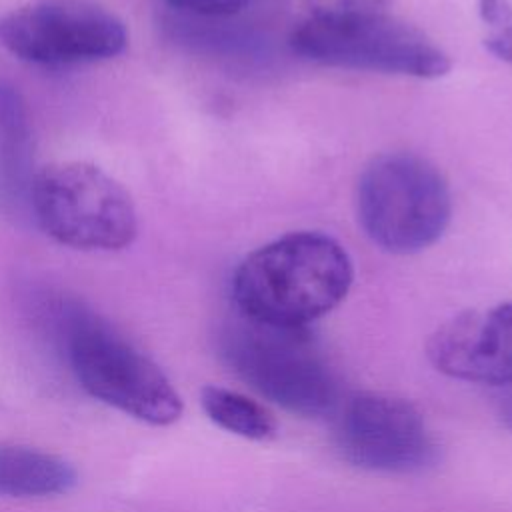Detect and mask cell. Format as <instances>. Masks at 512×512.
<instances>
[{
	"mask_svg": "<svg viewBox=\"0 0 512 512\" xmlns=\"http://www.w3.org/2000/svg\"><path fill=\"white\" fill-rule=\"evenodd\" d=\"M354 266L346 248L322 232H290L250 252L232 276L242 318L308 328L348 294Z\"/></svg>",
	"mask_w": 512,
	"mask_h": 512,
	"instance_id": "6da1fadb",
	"label": "cell"
},
{
	"mask_svg": "<svg viewBox=\"0 0 512 512\" xmlns=\"http://www.w3.org/2000/svg\"><path fill=\"white\" fill-rule=\"evenodd\" d=\"M54 326L72 374L90 396L154 426L180 418L182 400L168 376L102 316L60 300Z\"/></svg>",
	"mask_w": 512,
	"mask_h": 512,
	"instance_id": "7a4b0ae2",
	"label": "cell"
},
{
	"mask_svg": "<svg viewBox=\"0 0 512 512\" xmlns=\"http://www.w3.org/2000/svg\"><path fill=\"white\" fill-rule=\"evenodd\" d=\"M356 214L376 246L392 254H416L446 232L452 194L426 158L388 152L364 166L356 184Z\"/></svg>",
	"mask_w": 512,
	"mask_h": 512,
	"instance_id": "3957f363",
	"label": "cell"
},
{
	"mask_svg": "<svg viewBox=\"0 0 512 512\" xmlns=\"http://www.w3.org/2000/svg\"><path fill=\"white\" fill-rule=\"evenodd\" d=\"M28 206L52 240L76 250H122L138 234L128 190L88 162H54L38 170Z\"/></svg>",
	"mask_w": 512,
	"mask_h": 512,
	"instance_id": "277c9868",
	"label": "cell"
},
{
	"mask_svg": "<svg viewBox=\"0 0 512 512\" xmlns=\"http://www.w3.org/2000/svg\"><path fill=\"white\" fill-rule=\"evenodd\" d=\"M228 366L260 396L298 416H324L340 404L332 370L308 328H280L242 318L222 336Z\"/></svg>",
	"mask_w": 512,
	"mask_h": 512,
	"instance_id": "5b68a950",
	"label": "cell"
},
{
	"mask_svg": "<svg viewBox=\"0 0 512 512\" xmlns=\"http://www.w3.org/2000/svg\"><path fill=\"white\" fill-rule=\"evenodd\" d=\"M288 44L296 56L332 68L424 80L440 78L452 68L448 54L394 10L336 20L302 16Z\"/></svg>",
	"mask_w": 512,
	"mask_h": 512,
	"instance_id": "8992f818",
	"label": "cell"
},
{
	"mask_svg": "<svg viewBox=\"0 0 512 512\" xmlns=\"http://www.w3.org/2000/svg\"><path fill=\"white\" fill-rule=\"evenodd\" d=\"M124 22L90 0H36L0 16V46L40 66L90 64L118 56Z\"/></svg>",
	"mask_w": 512,
	"mask_h": 512,
	"instance_id": "52a82bcc",
	"label": "cell"
},
{
	"mask_svg": "<svg viewBox=\"0 0 512 512\" xmlns=\"http://www.w3.org/2000/svg\"><path fill=\"white\" fill-rule=\"evenodd\" d=\"M334 412L336 450L358 468L410 474L436 460V444L420 412L402 398L362 392Z\"/></svg>",
	"mask_w": 512,
	"mask_h": 512,
	"instance_id": "ba28073f",
	"label": "cell"
},
{
	"mask_svg": "<svg viewBox=\"0 0 512 512\" xmlns=\"http://www.w3.org/2000/svg\"><path fill=\"white\" fill-rule=\"evenodd\" d=\"M426 350L434 368L446 376L512 386V300L446 320Z\"/></svg>",
	"mask_w": 512,
	"mask_h": 512,
	"instance_id": "9c48e42d",
	"label": "cell"
},
{
	"mask_svg": "<svg viewBox=\"0 0 512 512\" xmlns=\"http://www.w3.org/2000/svg\"><path fill=\"white\" fill-rule=\"evenodd\" d=\"M32 170V128L18 88L0 78V198L8 206L28 202Z\"/></svg>",
	"mask_w": 512,
	"mask_h": 512,
	"instance_id": "30bf717a",
	"label": "cell"
},
{
	"mask_svg": "<svg viewBox=\"0 0 512 512\" xmlns=\"http://www.w3.org/2000/svg\"><path fill=\"white\" fill-rule=\"evenodd\" d=\"M76 470L60 456L28 446L0 444V496L46 498L70 492Z\"/></svg>",
	"mask_w": 512,
	"mask_h": 512,
	"instance_id": "8fae6325",
	"label": "cell"
},
{
	"mask_svg": "<svg viewBox=\"0 0 512 512\" xmlns=\"http://www.w3.org/2000/svg\"><path fill=\"white\" fill-rule=\"evenodd\" d=\"M200 404L206 416L220 428L248 438L268 440L276 434V420L256 400L220 386H206L200 392Z\"/></svg>",
	"mask_w": 512,
	"mask_h": 512,
	"instance_id": "7c38bea8",
	"label": "cell"
},
{
	"mask_svg": "<svg viewBox=\"0 0 512 512\" xmlns=\"http://www.w3.org/2000/svg\"><path fill=\"white\" fill-rule=\"evenodd\" d=\"M478 12L486 28V50L512 64V0H478Z\"/></svg>",
	"mask_w": 512,
	"mask_h": 512,
	"instance_id": "4fadbf2b",
	"label": "cell"
},
{
	"mask_svg": "<svg viewBox=\"0 0 512 512\" xmlns=\"http://www.w3.org/2000/svg\"><path fill=\"white\" fill-rule=\"evenodd\" d=\"M304 16L316 20H336L362 14L390 12L394 0H302Z\"/></svg>",
	"mask_w": 512,
	"mask_h": 512,
	"instance_id": "5bb4252c",
	"label": "cell"
},
{
	"mask_svg": "<svg viewBox=\"0 0 512 512\" xmlns=\"http://www.w3.org/2000/svg\"><path fill=\"white\" fill-rule=\"evenodd\" d=\"M252 0H164L176 16L188 20H220L242 12Z\"/></svg>",
	"mask_w": 512,
	"mask_h": 512,
	"instance_id": "9a60e30c",
	"label": "cell"
},
{
	"mask_svg": "<svg viewBox=\"0 0 512 512\" xmlns=\"http://www.w3.org/2000/svg\"><path fill=\"white\" fill-rule=\"evenodd\" d=\"M502 418L508 422V426H512V390L506 398H502Z\"/></svg>",
	"mask_w": 512,
	"mask_h": 512,
	"instance_id": "2e32d148",
	"label": "cell"
}]
</instances>
